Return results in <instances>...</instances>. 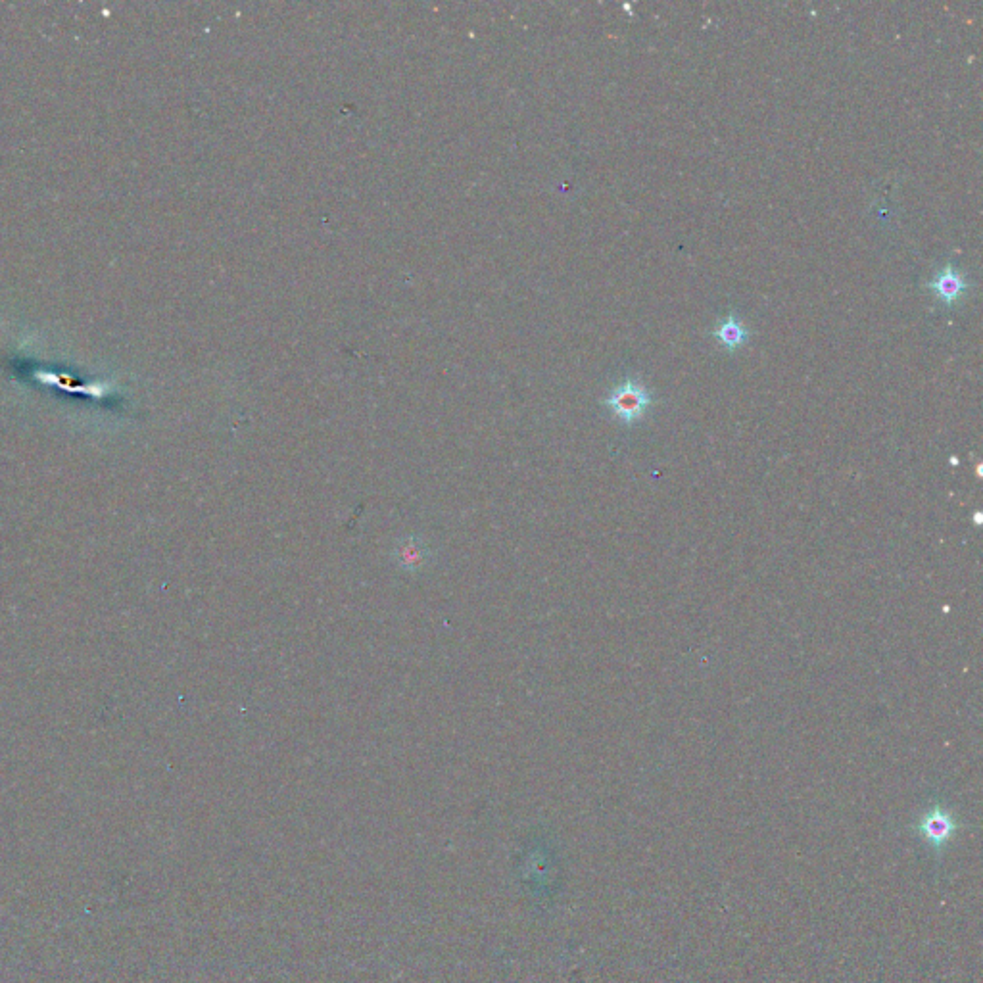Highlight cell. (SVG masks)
I'll return each instance as SVG.
<instances>
[{
  "label": "cell",
  "instance_id": "3957f363",
  "mask_svg": "<svg viewBox=\"0 0 983 983\" xmlns=\"http://www.w3.org/2000/svg\"><path fill=\"white\" fill-rule=\"evenodd\" d=\"M968 287H970L968 281L951 264L945 265V269L930 281V288L936 294L937 300H941L947 306L959 302Z\"/></svg>",
  "mask_w": 983,
  "mask_h": 983
},
{
  "label": "cell",
  "instance_id": "6da1fadb",
  "mask_svg": "<svg viewBox=\"0 0 983 983\" xmlns=\"http://www.w3.org/2000/svg\"><path fill=\"white\" fill-rule=\"evenodd\" d=\"M605 404L623 423L634 425L636 421L644 419V415L648 413V409L653 404V396L644 384L630 379L615 386L607 396Z\"/></svg>",
  "mask_w": 983,
  "mask_h": 983
},
{
  "label": "cell",
  "instance_id": "7a4b0ae2",
  "mask_svg": "<svg viewBox=\"0 0 983 983\" xmlns=\"http://www.w3.org/2000/svg\"><path fill=\"white\" fill-rule=\"evenodd\" d=\"M957 828H959L957 818L951 815L947 809H943L941 805L932 807L918 822V834L936 851L951 841Z\"/></svg>",
  "mask_w": 983,
  "mask_h": 983
},
{
  "label": "cell",
  "instance_id": "277c9868",
  "mask_svg": "<svg viewBox=\"0 0 983 983\" xmlns=\"http://www.w3.org/2000/svg\"><path fill=\"white\" fill-rule=\"evenodd\" d=\"M715 338L719 340L720 344L728 350V352H736L738 348H742L747 338H749V331L745 329L744 323L734 317V315H728L726 319L719 321V325L715 327L713 331Z\"/></svg>",
  "mask_w": 983,
  "mask_h": 983
}]
</instances>
